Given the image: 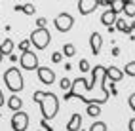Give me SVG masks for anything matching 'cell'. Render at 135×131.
<instances>
[{
  "label": "cell",
  "instance_id": "32",
  "mask_svg": "<svg viewBox=\"0 0 135 131\" xmlns=\"http://www.w3.org/2000/svg\"><path fill=\"white\" fill-rule=\"evenodd\" d=\"M129 131H135V118L129 120Z\"/></svg>",
  "mask_w": 135,
  "mask_h": 131
},
{
  "label": "cell",
  "instance_id": "15",
  "mask_svg": "<svg viewBox=\"0 0 135 131\" xmlns=\"http://www.w3.org/2000/svg\"><path fill=\"white\" fill-rule=\"evenodd\" d=\"M8 107H10V110H13V112H19L21 107H23L21 97H19V95H12V97L8 99Z\"/></svg>",
  "mask_w": 135,
  "mask_h": 131
},
{
  "label": "cell",
  "instance_id": "22",
  "mask_svg": "<svg viewBox=\"0 0 135 131\" xmlns=\"http://www.w3.org/2000/svg\"><path fill=\"white\" fill-rule=\"evenodd\" d=\"M122 72H124L126 76H131V78H133V76H135V61H129V63L124 67Z\"/></svg>",
  "mask_w": 135,
  "mask_h": 131
},
{
  "label": "cell",
  "instance_id": "2",
  "mask_svg": "<svg viewBox=\"0 0 135 131\" xmlns=\"http://www.w3.org/2000/svg\"><path fill=\"white\" fill-rule=\"evenodd\" d=\"M32 101L40 104V110H42V120H53L59 112V99L55 93L51 91H34L32 95Z\"/></svg>",
  "mask_w": 135,
  "mask_h": 131
},
{
  "label": "cell",
  "instance_id": "28",
  "mask_svg": "<svg viewBox=\"0 0 135 131\" xmlns=\"http://www.w3.org/2000/svg\"><path fill=\"white\" fill-rule=\"evenodd\" d=\"M29 48H31V42H29V40L19 42V49H21V51H29Z\"/></svg>",
  "mask_w": 135,
  "mask_h": 131
},
{
  "label": "cell",
  "instance_id": "19",
  "mask_svg": "<svg viewBox=\"0 0 135 131\" xmlns=\"http://www.w3.org/2000/svg\"><path fill=\"white\" fill-rule=\"evenodd\" d=\"M124 13L128 17H135V2L126 0V2H124Z\"/></svg>",
  "mask_w": 135,
  "mask_h": 131
},
{
  "label": "cell",
  "instance_id": "33",
  "mask_svg": "<svg viewBox=\"0 0 135 131\" xmlns=\"http://www.w3.org/2000/svg\"><path fill=\"white\" fill-rule=\"evenodd\" d=\"M112 55H114V57H116V55H120V49H118V48H114V49H112Z\"/></svg>",
  "mask_w": 135,
  "mask_h": 131
},
{
  "label": "cell",
  "instance_id": "27",
  "mask_svg": "<svg viewBox=\"0 0 135 131\" xmlns=\"http://www.w3.org/2000/svg\"><path fill=\"white\" fill-rule=\"evenodd\" d=\"M46 25H48L46 17H38L36 19V29H46Z\"/></svg>",
  "mask_w": 135,
  "mask_h": 131
},
{
  "label": "cell",
  "instance_id": "11",
  "mask_svg": "<svg viewBox=\"0 0 135 131\" xmlns=\"http://www.w3.org/2000/svg\"><path fill=\"white\" fill-rule=\"evenodd\" d=\"M116 19H118V15H116L112 10H105L103 15H101V23L105 25V27H114Z\"/></svg>",
  "mask_w": 135,
  "mask_h": 131
},
{
  "label": "cell",
  "instance_id": "31",
  "mask_svg": "<svg viewBox=\"0 0 135 131\" xmlns=\"http://www.w3.org/2000/svg\"><path fill=\"white\" fill-rule=\"evenodd\" d=\"M4 103H6V99H4V93H2V89H0V108L4 107Z\"/></svg>",
  "mask_w": 135,
  "mask_h": 131
},
{
  "label": "cell",
  "instance_id": "26",
  "mask_svg": "<svg viewBox=\"0 0 135 131\" xmlns=\"http://www.w3.org/2000/svg\"><path fill=\"white\" fill-rule=\"evenodd\" d=\"M51 61H53V63H61V61H63V53H61V51H53V53H51Z\"/></svg>",
  "mask_w": 135,
  "mask_h": 131
},
{
  "label": "cell",
  "instance_id": "30",
  "mask_svg": "<svg viewBox=\"0 0 135 131\" xmlns=\"http://www.w3.org/2000/svg\"><path fill=\"white\" fill-rule=\"evenodd\" d=\"M40 125H42L44 129H48V131H53V127H51V125H48V122H46V120H42V122H40Z\"/></svg>",
  "mask_w": 135,
  "mask_h": 131
},
{
  "label": "cell",
  "instance_id": "3",
  "mask_svg": "<svg viewBox=\"0 0 135 131\" xmlns=\"http://www.w3.org/2000/svg\"><path fill=\"white\" fill-rule=\"evenodd\" d=\"M4 84H6V87L12 93L23 91L25 82H23V74H21L19 68H17V67H10V68H8V70L4 72Z\"/></svg>",
  "mask_w": 135,
  "mask_h": 131
},
{
  "label": "cell",
  "instance_id": "4",
  "mask_svg": "<svg viewBox=\"0 0 135 131\" xmlns=\"http://www.w3.org/2000/svg\"><path fill=\"white\" fill-rule=\"evenodd\" d=\"M29 42H31L36 49H46L48 44L51 42V32H50V29H48V27H46V29H34V31L31 32Z\"/></svg>",
  "mask_w": 135,
  "mask_h": 131
},
{
  "label": "cell",
  "instance_id": "9",
  "mask_svg": "<svg viewBox=\"0 0 135 131\" xmlns=\"http://www.w3.org/2000/svg\"><path fill=\"white\" fill-rule=\"evenodd\" d=\"M97 6H99L97 0H78V12H80V15L93 13L97 10Z\"/></svg>",
  "mask_w": 135,
  "mask_h": 131
},
{
  "label": "cell",
  "instance_id": "6",
  "mask_svg": "<svg viewBox=\"0 0 135 131\" xmlns=\"http://www.w3.org/2000/svg\"><path fill=\"white\" fill-rule=\"evenodd\" d=\"M53 23H55V29L59 32H69L70 29H73V25H74V19H73L70 13L63 12V13H59L55 19H53Z\"/></svg>",
  "mask_w": 135,
  "mask_h": 131
},
{
  "label": "cell",
  "instance_id": "5",
  "mask_svg": "<svg viewBox=\"0 0 135 131\" xmlns=\"http://www.w3.org/2000/svg\"><path fill=\"white\" fill-rule=\"evenodd\" d=\"M19 65L21 68H25V70H38V57L34 51H23L21 57H19Z\"/></svg>",
  "mask_w": 135,
  "mask_h": 131
},
{
  "label": "cell",
  "instance_id": "16",
  "mask_svg": "<svg viewBox=\"0 0 135 131\" xmlns=\"http://www.w3.org/2000/svg\"><path fill=\"white\" fill-rule=\"evenodd\" d=\"M13 10L15 12H23L27 15H34L36 13V6H32V4H15Z\"/></svg>",
  "mask_w": 135,
  "mask_h": 131
},
{
  "label": "cell",
  "instance_id": "1",
  "mask_svg": "<svg viewBox=\"0 0 135 131\" xmlns=\"http://www.w3.org/2000/svg\"><path fill=\"white\" fill-rule=\"evenodd\" d=\"M107 74V68L103 65H95L91 70V82H86V78H76L73 80V87L67 95H63V101H69L73 97L82 99L86 104H103L109 101V93L107 91H95L97 85H101L103 78Z\"/></svg>",
  "mask_w": 135,
  "mask_h": 131
},
{
  "label": "cell",
  "instance_id": "14",
  "mask_svg": "<svg viewBox=\"0 0 135 131\" xmlns=\"http://www.w3.org/2000/svg\"><path fill=\"white\" fill-rule=\"evenodd\" d=\"M13 53V40L12 38H6L2 44H0V55H12Z\"/></svg>",
  "mask_w": 135,
  "mask_h": 131
},
{
  "label": "cell",
  "instance_id": "35",
  "mask_svg": "<svg viewBox=\"0 0 135 131\" xmlns=\"http://www.w3.org/2000/svg\"><path fill=\"white\" fill-rule=\"evenodd\" d=\"M133 29H135V21H131V23H129V31H131V32H133Z\"/></svg>",
  "mask_w": 135,
  "mask_h": 131
},
{
  "label": "cell",
  "instance_id": "7",
  "mask_svg": "<svg viewBox=\"0 0 135 131\" xmlns=\"http://www.w3.org/2000/svg\"><path fill=\"white\" fill-rule=\"evenodd\" d=\"M27 127H29V114L23 112V110L13 112V116H12V129L13 131H27Z\"/></svg>",
  "mask_w": 135,
  "mask_h": 131
},
{
  "label": "cell",
  "instance_id": "25",
  "mask_svg": "<svg viewBox=\"0 0 135 131\" xmlns=\"http://www.w3.org/2000/svg\"><path fill=\"white\" fill-rule=\"evenodd\" d=\"M78 67H80V70H82V72H88V70H89V61H88V59H80Z\"/></svg>",
  "mask_w": 135,
  "mask_h": 131
},
{
  "label": "cell",
  "instance_id": "8",
  "mask_svg": "<svg viewBox=\"0 0 135 131\" xmlns=\"http://www.w3.org/2000/svg\"><path fill=\"white\" fill-rule=\"evenodd\" d=\"M38 80L42 82V84H46V85H51L53 82H55V72L51 70V68H48V67H38Z\"/></svg>",
  "mask_w": 135,
  "mask_h": 131
},
{
  "label": "cell",
  "instance_id": "20",
  "mask_svg": "<svg viewBox=\"0 0 135 131\" xmlns=\"http://www.w3.org/2000/svg\"><path fill=\"white\" fill-rule=\"evenodd\" d=\"M109 10H112L116 15H118L120 12H124V0H114V2L109 4Z\"/></svg>",
  "mask_w": 135,
  "mask_h": 131
},
{
  "label": "cell",
  "instance_id": "23",
  "mask_svg": "<svg viewBox=\"0 0 135 131\" xmlns=\"http://www.w3.org/2000/svg\"><path fill=\"white\" fill-rule=\"evenodd\" d=\"M59 87H61L63 91H67V93H69V91H70V87H73V82H70L69 78H63V80L59 82Z\"/></svg>",
  "mask_w": 135,
  "mask_h": 131
},
{
  "label": "cell",
  "instance_id": "12",
  "mask_svg": "<svg viewBox=\"0 0 135 131\" xmlns=\"http://www.w3.org/2000/svg\"><path fill=\"white\" fill-rule=\"evenodd\" d=\"M80 127H82V116L78 112H74L67 124V131H80Z\"/></svg>",
  "mask_w": 135,
  "mask_h": 131
},
{
  "label": "cell",
  "instance_id": "13",
  "mask_svg": "<svg viewBox=\"0 0 135 131\" xmlns=\"http://www.w3.org/2000/svg\"><path fill=\"white\" fill-rule=\"evenodd\" d=\"M107 78H109V82H120L122 78H124V72L120 70L118 67H109L107 68Z\"/></svg>",
  "mask_w": 135,
  "mask_h": 131
},
{
  "label": "cell",
  "instance_id": "36",
  "mask_svg": "<svg viewBox=\"0 0 135 131\" xmlns=\"http://www.w3.org/2000/svg\"><path fill=\"white\" fill-rule=\"evenodd\" d=\"M0 63H2V55H0Z\"/></svg>",
  "mask_w": 135,
  "mask_h": 131
},
{
  "label": "cell",
  "instance_id": "24",
  "mask_svg": "<svg viewBox=\"0 0 135 131\" xmlns=\"http://www.w3.org/2000/svg\"><path fill=\"white\" fill-rule=\"evenodd\" d=\"M89 131H107V124L105 122H95V124L89 127Z\"/></svg>",
  "mask_w": 135,
  "mask_h": 131
},
{
  "label": "cell",
  "instance_id": "34",
  "mask_svg": "<svg viewBox=\"0 0 135 131\" xmlns=\"http://www.w3.org/2000/svg\"><path fill=\"white\" fill-rule=\"evenodd\" d=\"M10 61H12V63H15V61H17V55H13V53H12V55H10Z\"/></svg>",
  "mask_w": 135,
  "mask_h": 131
},
{
  "label": "cell",
  "instance_id": "17",
  "mask_svg": "<svg viewBox=\"0 0 135 131\" xmlns=\"http://www.w3.org/2000/svg\"><path fill=\"white\" fill-rule=\"evenodd\" d=\"M114 29H116V31H120V32H124V34H131V31H129V25L126 23V19H116V23H114Z\"/></svg>",
  "mask_w": 135,
  "mask_h": 131
},
{
  "label": "cell",
  "instance_id": "21",
  "mask_svg": "<svg viewBox=\"0 0 135 131\" xmlns=\"http://www.w3.org/2000/svg\"><path fill=\"white\" fill-rule=\"evenodd\" d=\"M88 114L91 116V118H95V116H99L101 114V104H88Z\"/></svg>",
  "mask_w": 135,
  "mask_h": 131
},
{
  "label": "cell",
  "instance_id": "18",
  "mask_svg": "<svg viewBox=\"0 0 135 131\" xmlns=\"http://www.w3.org/2000/svg\"><path fill=\"white\" fill-rule=\"evenodd\" d=\"M61 53L65 55V57H74V55H76V46L69 42V44H65V46H63V51H61Z\"/></svg>",
  "mask_w": 135,
  "mask_h": 131
},
{
  "label": "cell",
  "instance_id": "29",
  "mask_svg": "<svg viewBox=\"0 0 135 131\" xmlns=\"http://www.w3.org/2000/svg\"><path fill=\"white\" fill-rule=\"evenodd\" d=\"M128 104H129V108L135 112V93H131V95H129V99H128Z\"/></svg>",
  "mask_w": 135,
  "mask_h": 131
},
{
  "label": "cell",
  "instance_id": "10",
  "mask_svg": "<svg viewBox=\"0 0 135 131\" xmlns=\"http://www.w3.org/2000/svg\"><path fill=\"white\" fill-rule=\"evenodd\" d=\"M89 48H91V53L93 55H99L101 53V48H103V36L99 32H91V36H89Z\"/></svg>",
  "mask_w": 135,
  "mask_h": 131
}]
</instances>
